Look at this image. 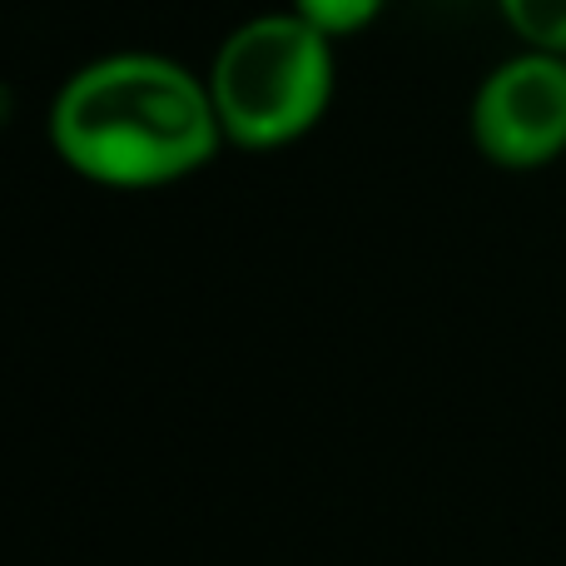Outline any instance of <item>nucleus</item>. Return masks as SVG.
<instances>
[{"label": "nucleus", "instance_id": "nucleus-1", "mask_svg": "<svg viewBox=\"0 0 566 566\" xmlns=\"http://www.w3.org/2000/svg\"><path fill=\"white\" fill-rule=\"evenodd\" d=\"M55 159L99 189H169L224 149L205 75L155 50H115L80 65L45 115Z\"/></svg>", "mask_w": 566, "mask_h": 566}, {"label": "nucleus", "instance_id": "nucleus-2", "mask_svg": "<svg viewBox=\"0 0 566 566\" xmlns=\"http://www.w3.org/2000/svg\"><path fill=\"white\" fill-rule=\"evenodd\" d=\"M333 45L338 40L308 25L298 10H269L229 30L205 70L224 145L269 155L318 129L338 80Z\"/></svg>", "mask_w": 566, "mask_h": 566}, {"label": "nucleus", "instance_id": "nucleus-3", "mask_svg": "<svg viewBox=\"0 0 566 566\" xmlns=\"http://www.w3.org/2000/svg\"><path fill=\"white\" fill-rule=\"evenodd\" d=\"M468 135L497 169L527 175L566 155V55L527 50L497 60L472 90Z\"/></svg>", "mask_w": 566, "mask_h": 566}, {"label": "nucleus", "instance_id": "nucleus-4", "mask_svg": "<svg viewBox=\"0 0 566 566\" xmlns=\"http://www.w3.org/2000/svg\"><path fill=\"white\" fill-rule=\"evenodd\" d=\"M497 10L527 50L566 55V0H497Z\"/></svg>", "mask_w": 566, "mask_h": 566}, {"label": "nucleus", "instance_id": "nucleus-5", "mask_svg": "<svg viewBox=\"0 0 566 566\" xmlns=\"http://www.w3.org/2000/svg\"><path fill=\"white\" fill-rule=\"evenodd\" d=\"M289 10H298L328 40H348V35H363L388 10V0H289Z\"/></svg>", "mask_w": 566, "mask_h": 566}]
</instances>
